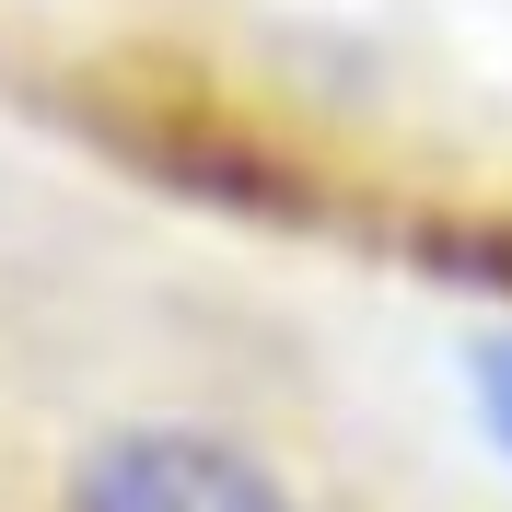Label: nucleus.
Here are the masks:
<instances>
[{
    "instance_id": "nucleus-1",
    "label": "nucleus",
    "mask_w": 512,
    "mask_h": 512,
    "mask_svg": "<svg viewBox=\"0 0 512 512\" xmlns=\"http://www.w3.org/2000/svg\"><path fill=\"white\" fill-rule=\"evenodd\" d=\"M59 512H291V489L268 478L233 431H198V419H128V431L82 443Z\"/></svg>"
}]
</instances>
